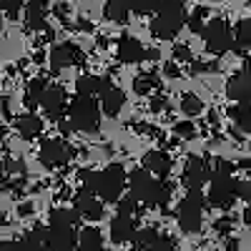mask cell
<instances>
[{
	"mask_svg": "<svg viewBox=\"0 0 251 251\" xmlns=\"http://www.w3.org/2000/svg\"><path fill=\"white\" fill-rule=\"evenodd\" d=\"M171 166H174L171 156L163 153V151H158V149L149 151V153L143 156V161H141V169H146L151 176H158V178L169 176V174H171Z\"/></svg>",
	"mask_w": 251,
	"mask_h": 251,
	"instance_id": "d6986e66",
	"label": "cell"
},
{
	"mask_svg": "<svg viewBox=\"0 0 251 251\" xmlns=\"http://www.w3.org/2000/svg\"><path fill=\"white\" fill-rule=\"evenodd\" d=\"M249 8H251V0H249Z\"/></svg>",
	"mask_w": 251,
	"mask_h": 251,
	"instance_id": "f6af8a7d",
	"label": "cell"
},
{
	"mask_svg": "<svg viewBox=\"0 0 251 251\" xmlns=\"http://www.w3.org/2000/svg\"><path fill=\"white\" fill-rule=\"evenodd\" d=\"M156 88H158V75L151 73V71L136 75V80H133V91H136L138 96H149V93L156 91Z\"/></svg>",
	"mask_w": 251,
	"mask_h": 251,
	"instance_id": "484cf974",
	"label": "cell"
},
{
	"mask_svg": "<svg viewBox=\"0 0 251 251\" xmlns=\"http://www.w3.org/2000/svg\"><path fill=\"white\" fill-rule=\"evenodd\" d=\"M116 55L121 63H128V66H133V63H141L149 58V50H146L141 46V40H136L133 35H123L118 40V46H116Z\"/></svg>",
	"mask_w": 251,
	"mask_h": 251,
	"instance_id": "ac0fdd59",
	"label": "cell"
},
{
	"mask_svg": "<svg viewBox=\"0 0 251 251\" xmlns=\"http://www.w3.org/2000/svg\"><path fill=\"white\" fill-rule=\"evenodd\" d=\"M3 174H5V161H0V181H3Z\"/></svg>",
	"mask_w": 251,
	"mask_h": 251,
	"instance_id": "b9f144b4",
	"label": "cell"
},
{
	"mask_svg": "<svg viewBox=\"0 0 251 251\" xmlns=\"http://www.w3.org/2000/svg\"><path fill=\"white\" fill-rule=\"evenodd\" d=\"M181 111L186 116H199L203 111V103H201V98L196 93H183L181 96Z\"/></svg>",
	"mask_w": 251,
	"mask_h": 251,
	"instance_id": "4dcf8cb0",
	"label": "cell"
},
{
	"mask_svg": "<svg viewBox=\"0 0 251 251\" xmlns=\"http://www.w3.org/2000/svg\"><path fill=\"white\" fill-rule=\"evenodd\" d=\"M226 96L236 100V103H251V60L246 63V66L228 78L226 83Z\"/></svg>",
	"mask_w": 251,
	"mask_h": 251,
	"instance_id": "5bb4252c",
	"label": "cell"
},
{
	"mask_svg": "<svg viewBox=\"0 0 251 251\" xmlns=\"http://www.w3.org/2000/svg\"><path fill=\"white\" fill-rule=\"evenodd\" d=\"M178 226L183 234H196L201 224H203V196L201 191H188L181 203H178V211H176Z\"/></svg>",
	"mask_w": 251,
	"mask_h": 251,
	"instance_id": "8992f818",
	"label": "cell"
},
{
	"mask_svg": "<svg viewBox=\"0 0 251 251\" xmlns=\"http://www.w3.org/2000/svg\"><path fill=\"white\" fill-rule=\"evenodd\" d=\"M48 18V3L46 0H30L25 5V23L30 30H43Z\"/></svg>",
	"mask_w": 251,
	"mask_h": 251,
	"instance_id": "44dd1931",
	"label": "cell"
},
{
	"mask_svg": "<svg viewBox=\"0 0 251 251\" xmlns=\"http://www.w3.org/2000/svg\"><path fill=\"white\" fill-rule=\"evenodd\" d=\"M136 206L138 203L131 196L118 203V214L111 221V239L116 244H126V241L133 239V234H136Z\"/></svg>",
	"mask_w": 251,
	"mask_h": 251,
	"instance_id": "52a82bcc",
	"label": "cell"
},
{
	"mask_svg": "<svg viewBox=\"0 0 251 251\" xmlns=\"http://www.w3.org/2000/svg\"><path fill=\"white\" fill-rule=\"evenodd\" d=\"M40 161L43 166L48 169H63V166H68L71 158H73V149L66 138H48L40 143V151H38Z\"/></svg>",
	"mask_w": 251,
	"mask_h": 251,
	"instance_id": "9c48e42d",
	"label": "cell"
},
{
	"mask_svg": "<svg viewBox=\"0 0 251 251\" xmlns=\"http://www.w3.org/2000/svg\"><path fill=\"white\" fill-rule=\"evenodd\" d=\"M0 136H3V123H0Z\"/></svg>",
	"mask_w": 251,
	"mask_h": 251,
	"instance_id": "ee69618b",
	"label": "cell"
},
{
	"mask_svg": "<svg viewBox=\"0 0 251 251\" xmlns=\"http://www.w3.org/2000/svg\"><path fill=\"white\" fill-rule=\"evenodd\" d=\"M166 108H169V98H166V96H156V98L151 100V111L161 113V111H166Z\"/></svg>",
	"mask_w": 251,
	"mask_h": 251,
	"instance_id": "74e56055",
	"label": "cell"
},
{
	"mask_svg": "<svg viewBox=\"0 0 251 251\" xmlns=\"http://www.w3.org/2000/svg\"><path fill=\"white\" fill-rule=\"evenodd\" d=\"M174 58L176 60H183V63H191L194 58H191V48H188V46H174Z\"/></svg>",
	"mask_w": 251,
	"mask_h": 251,
	"instance_id": "d590c367",
	"label": "cell"
},
{
	"mask_svg": "<svg viewBox=\"0 0 251 251\" xmlns=\"http://www.w3.org/2000/svg\"><path fill=\"white\" fill-rule=\"evenodd\" d=\"M163 71H166V75H169V78H176V75H178V68H176V63H169V66H166Z\"/></svg>",
	"mask_w": 251,
	"mask_h": 251,
	"instance_id": "60d3db41",
	"label": "cell"
},
{
	"mask_svg": "<svg viewBox=\"0 0 251 251\" xmlns=\"http://www.w3.org/2000/svg\"><path fill=\"white\" fill-rule=\"evenodd\" d=\"M78 249L80 251H103V234L96 226H86L78 231Z\"/></svg>",
	"mask_w": 251,
	"mask_h": 251,
	"instance_id": "603a6c76",
	"label": "cell"
},
{
	"mask_svg": "<svg viewBox=\"0 0 251 251\" xmlns=\"http://www.w3.org/2000/svg\"><path fill=\"white\" fill-rule=\"evenodd\" d=\"M98 98H100V100H98V108L106 113V116H111V118H116V116L123 111V106H126L123 91H121L118 86H113L108 78H103L100 91H98Z\"/></svg>",
	"mask_w": 251,
	"mask_h": 251,
	"instance_id": "8fae6325",
	"label": "cell"
},
{
	"mask_svg": "<svg viewBox=\"0 0 251 251\" xmlns=\"http://www.w3.org/2000/svg\"><path fill=\"white\" fill-rule=\"evenodd\" d=\"M231 118L244 133H251V103H236L231 108Z\"/></svg>",
	"mask_w": 251,
	"mask_h": 251,
	"instance_id": "d4e9b609",
	"label": "cell"
},
{
	"mask_svg": "<svg viewBox=\"0 0 251 251\" xmlns=\"http://www.w3.org/2000/svg\"><path fill=\"white\" fill-rule=\"evenodd\" d=\"M211 176V169H208V163L201 158V156H191L183 166V174H181V181L188 191H199V188L208 181Z\"/></svg>",
	"mask_w": 251,
	"mask_h": 251,
	"instance_id": "4fadbf2b",
	"label": "cell"
},
{
	"mask_svg": "<svg viewBox=\"0 0 251 251\" xmlns=\"http://www.w3.org/2000/svg\"><path fill=\"white\" fill-rule=\"evenodd\" d=\"M0 251H23L20 241H0Z\"/></svg>",
	"mask_w": 251,
	"mask_h": 251,
	"instance_id": "ab89813d",
	"label": "cell"
},
{
	"mask_svg": "<svg viewBox=\"0 0 251 251\" xmlns=\"http://www.w3.org/2000/svg\"><path fill=\"white\" fill-rule=\"evenodd\" d=\"M208 10L203 8V5H199L191 15L186 18V23H188V28H191V33H203V28H206V23H208Z\"/></svg>",
	"mask_w": 251,
	"mask_h": 251,
	"instance_id": "f546056e",
	"label": "cell"
},
{
	"mask_svg": "<svg viewBox=\"0 0 251 251\" xmlns=\"http://www.w3.org/2000/svg\"><path fill=\"white\" fill-rule=\"evenodd\" d=\"M20 244H23V251H50V244H48V231L46 228H33V231H28L23 239H20Z\"/></svg>",
	"mask_w": 251,
	"mask_h": 251,
	"instance_id": "cb8c5ba5",
	"label": "cell"
},
{
	"mask_svg": "<svg viewBox=\"0 0 251 251\" xmlns=\"http://www.w3.org/2000/svg\"><path fill=\"white\" fill-rule=\"evenodd\" d=\"M201 35L206 40V50L214 53V55H224L234 46V35H231V30H228V23L224 18H211Z\"/></svg>",
	"mask_w": 251,
	"mask_h": 251,
	"instance_id": "ba28073f",
	"label": "cell"
},
{
	"mask_svg": "<svg viewBox=\"0 0 251 251\" xmlns=\"http://www.w3.org/2000/svg\"><path fill=\"white\" fill-rule=\"evenodd\" d=\"M48 224H78V214L73 208H63V206H55L50 211V221Z\"/></svg>",
	"mask_w": 251,
	"mask_h": 251,
	"instance_id": "1f68e13d",
	"label": "cell"
},
{
	"mask_svg": "<svg viewBox=\"0 0 251 251\" xmlns=\"http://www.w3.org/2000/svg\"><path fill=\"white\" fill-rule=\"evenodd\" d=\"M106 18L116 25H126L131 18V8H128V0H106V8H103Z\"/></svg>",
	"mask_w": 251,
	"mask_h": 251,
	"instance_id": "7402d4cb",
	"label": "cell"
},
{
	"mask_svg": "<svg viewBox=\"0 0 251 251\" xmlns=\"http://www.w3.org/2000/svg\"><path fill=\"white\" fill-rule=\"evenodd\" d=\"M131 241H133L136 251H171L174 249V239L169 234H161L153 226L138 228Z\"/></svg>",
	"mask_w": 251,
	"mask_h": 251,
	"instance_id": "30bf717a",
	"label": "cell"
},
{
	"mask_svg": "<svg viewBox=\"0 0 251 251\" xmlns=\"http://www.w3.org/2000/svg\"><path fill=\"white\" fill-rule=\"evenodd\" d=\"M234 43H236L239 50H249L251 48V18L239 20L236 33H234Z\"/></svg>",
	"mask_w": 251,
	"mask_h": 251,
	"instance_id": "f1b7e54d",
	"label": "cell"
},
{
	"mask_svg": "<svg viewBox=\"0 0 251 251\" xmlns=\"http://www.w3.org/2000/svg\"><path fill=\"white\" fill-rule=\"evenodd\" d=\"M231 171H234V166L228 161H216L214 174L208 176L211 183H208L206 201L216 208H228L236 201V178L231 176Z\"/></svg>",
	"mask_w": 251,
	"mask_h": 251,
	"instance_id": "277c9868",
	"label": "cell"
},
{
	"mask_svg": "<svg viewBox=\"0 0 251 251\" xmlns=\"http://www.w3.org/2000/svg\"><path fill=\"white\" fill-rule=\"evenodd\" d=\"M214 228H216L219 234H228V231H231V219H219L214 224Z\"/></svg>",
	"mask_w": 251,
	"mask_h": 251,
	"instance_id": "f35d334b",
	"label": "cell"
},
{
	"mask_svg": "<svg viewBox=\"0 0 251 251\" xmlns=\"http://www.w3.org/2000/svg\"><path fill=\"white\" fill-rule=\"evenodd\" d=\"M186 18L188 15H186L183 0H163L153 15V20H151V33L158 40H171L186 25Z\"/></svg>",
	"mask_w": 251,
	"mask_h": 251,
	"instance_id": "3957f363",
	"label": "cell"
},
{
	"mask_svg": "<svg viewBox=\"0 0 251 251\" xmlns=\"http://www.w3.org/2000/svg\"><path fill=\"white\" fill-rule=\"evenodd\" d=\"M13 126H15L18 136L25 138V141H33V138H38L40 133H43V121H40L35 113H23V116H18Z\"/></svg>",
	"mask_w": 251,
	"mask_h": 251,
	"instance_id": "ffe728a7",
	"label": "cell"
},
{
	"mask_svg": "<svg viewBox=\"0 0 251 251\" xmlns=\"http://www.w3.org/2000/svg\"><path fill=\"white\" fill-rule=\"evenodd\" d=\"M100 83H103V78H98V75H80L75 80V91H78V96H91L93 98L100 91Z\"/></svg>",
	"mask_w": 251,
	"mask_h": 251,
	"instance_id": "83f0119b",
	"label": "cell"
},
{
	"mask_svg": "<svg viewBox=\"0 0 251 251\" xmlns=\"http://www.w3.org/2000/svg\"><path fill=\"white\" fill-rule=\"evenodd\" d=\"M38 106L43 108V113H46L50 121H60V116L66 113V108H68V103H66V91L58 88V86H48Z\"/></svg>",
	"mask_w": 251,
	"mask_h": 251,
	"instance_id": "e0dca14e",
	"label": "cell"
},
{
	"mask_svg": "<svg viewBox=\"0 0 251 251\" xmlns=\"http://www.w3.org/2000/svg\"><path fill=\"white\" fill-rule=\"evenodd\" d=\"M163 3V0H128V8L138 15H151L158 10V5Z\"/></svg>",
	"mask_w": 251,
	"mask_h": 251,
	"instance_id": "d6a6232c",
	"label": "cell"
},
{
	"mask_svg": "<svg viewBox=\"0 0 251 251\" xmlns=\"http://www.w3.org/2000/svg\"><path fill=\"white\" fill-rule=\"evenodd\" d=\"M20 8H23V0H0V13H5L8 18H18Z\"/></svg>",
	"mask_w": 251,
	"mask_h": 251,
	"instance_id": "836d02e7",
	"label": "cell"
},
{
	"mask_svg": "<svg viewBox=\"0 0 251 251\" xmlns=\"http://www.w3.org/2000/svg\"><path fill=\"white\" fill-rule=\"evenodd\" d=\"M71 128L80 133H96L100 126V108L91 96H75L68 106Z\"/></svg>",
	"mask_w": 251,
	"mask_h": 251,
	"instance_id": "5b68a950",
	"label": "cell"
},
{
	"mask_svg": "<svg viewBox=\"0 0 251 251\" xmlns=\"http://www.w3.org/2000/svg\"><path fill=\"white\" fill-rule=\"evenodd\" d=\"M244 219H246V221H251V206L246 208V214H244Z\"/></svg>",
	"mask_w": 251,
	"mask_h": 251,
	"instance_id": "7bdbcfd3",
	"label": "cell"
},
{
	"mask_svg": "<svg viewBox=\"0 0 251 251\" xmlns=\"http://www.w3.org/2000/svg\"><path fill=\"white\" fill-rule=\"evenodd\" d=\"M73 211L78 214V219H86V221H98L106 211V206L103 201L88 191H80L75 199H73Z\"/></svg>",
	"mask_w": 251,
	"mask_h": 251,
	"instance_id": "2e32d148",
	"label": "cell"
},
{
	"mask_svg": "<svg viewBox=\"0 0 251 251\" xmlns=\"http://www.w3.org/2000/svg\"><path fill=\"white\" fill-rule=\"evenodd\" d=\"M181 138H194L196 136V128H194V123L191 121H181V123H176V128H174Z\"/></svg>",
	"mask_w": 251,
	"mask_h": 251,
	"instance_id": "e575fe53",
	"label": "cell"
},
{
	"mask_svg": "<svg viewBox=\"0 0 251 251\" xmlns=\"http://www.w3.org/2000/svg\"><path fill=\"white\" fill-rule=\"evenodd\" d=\"M50 251H75L78 249V231L73 224H50L48 228Z\"/></svg>",
	"mask_w": 251,
	"mask_h": 251,
	"instance_id": "7c38bea8",
	"label": "cell"
},
{
	"mask_svg": "<svg viewBox=\"0 0 251 251\" xmlns=\"http://www.w3.org/2000/svg\"><path fill=\"white\" fill-rule=\"evenodd\" d=\"M80 60H83V53H80V48L75 43H58L50 50V68H53V73H60L63 68H71V66H75V63H80Z\"/></svg>",
	"mask_w": 251,
	"mask_h": 251,
	"instance_id": "9a60e30c",
	"label": "cell"
},
{
	"mask_svg": "<svg viewBox=\"0 0 251 251\" xmlns=\"http://www.w3.org/2000/svg\"><path fill=\"white\" fill-rule=\"evenodd\" d=\"M236 199H244L251 203V183L246 181H236Z\"/></svg>",
	"mask_w": 251,
	"mask_h": 251,
	"instance_id": "8d00e7d4",
	"label": "cell"
},
{
	"mask_svg": "<svg viewBox=\"0 0 251 251\" xmlns=\"http://www.w3.org/2000/svg\"><path fill=\"white\" fill-rule=\"evenodd\" d=\"M78 178L83 183V191L98 196L106 203L118 201L121 194H123V186H126V174L118 163L106 166L103 171H80Z\"/></svg>",
	"mask_w": 251,
	"mask_h": 251,
	"instance_id": "6da1fadb",
	"label": "cell"
},
{
	"mask_svg": "<svg viewBox=\"0 0 251 251\" xmlns=\"http://www.w3.org/2000/svg\"><path fill=\"white\" fill-rule=\"evenodd\" d=\"M128 183H131V199L141 206H166L171 199V186L151 176L146 169H136Z\"/></svg>",
	"mask_w": 251,
	"mask_h": 251,
	"instance_id": "7a4b0ae2",
	"label": "cell"
},
{
	"mask_svg": "<svg viewBox=\"0 0 251 251\" xmlns=\"http://www.w3.org/2000/svg\"><path fill=\"white\" fill-rule=\"evenodd\" d=\"M46 88H48L46 78H33L28 83V88H25V103L28 106H38L40 98H43V93H46Z\"/></svg>",
	"mask_w": 251,
	"mask_h": 251,
	"instance_id": "4316f807",
	"label": "cell"
}]
</instances>
